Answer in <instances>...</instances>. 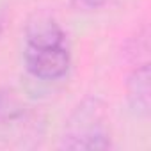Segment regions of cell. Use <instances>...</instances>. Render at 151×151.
Masks as SVG:
<instances>
[{"mask_svg": "<svg viewBox=\"0 0 151 151\" xmlns=\"http://www.w3.org/2000/svg\"><path fill=\"white\" fill-rule=\"evenodd\" d=\"M64 149H109L112 147L110 130L98 100H86L69 117L60 137Z\"/></svg>", "mask_w": 151, "mask_h": 151, "instance_id": "1", "label": "cell"}, {"mask_svg": "<svg viewBox=\"0 0 151 151\" xmlns=\"http://www.w3.org/2000/svg\"><path fill=\"white\" fill-rule=\"evenodd\" d=\"M27 71L39 80H59L66 77L71 66V53L66 45L52 46H27L23 52Z\"/></svg>", "mask_w": 151, "mask_h": 151, "instance_id": "2", "label": "cell"}, {"mask_svg": "<svg viewBox=\"0 0 151 151\" xmlns=\"http://www.w3.org/2000/svg\"><path fill=\"white\" fill-rule=\"evenodd\" d=\"M151 73L149 64L144 62L137 66L128 77L126 82V98L132 112L139 117H147L151 110Z\"/></svg>", "mask_w": 151, "mask_h": 151, "instance_id": "3", "label": "cell"}, {"mask_svg": "<svg viewBox=\"0 0 151 151\" xmlns=\"http://www.w3.org/2000/svg\"><path fill=\"white\" fill-rule=\"evenodd\" d=\"M66 32L48 14H36L25 27V45L27 46H52L66 45Z\"/></svg>", "mask_w": 151, "mask_h": 151, "instance_id": "4", "label": "cell"}, {"mask_svg": "<svg viewBox=\"0 0 151 151\" xmlns=\"http://www.w3.org/2000/svg\"><path fill=\"white\" fill-rule=\"evenodd\" d=\"M23 112H25V105L14 91L0 89V121L2 123L16 121L23 116Z\"/></svg>", "mask_w": 151, "mask_h": 151, "instance_id": "5", "label": "cell"}, {"mask_svg": "<svg viewBox=\"0 0 151 151\" xmlns=\"http://www.w3.org/2000/svg\"><path fill=\"white\" fill-rule=\"evenodd\" d=\"M73 2L82 9H100L109 4V0H73Z\"/></svg>", "mask_w": 151, "mask_h": 151, "instance_id": "6", "label": "cell"}]
</instances>
